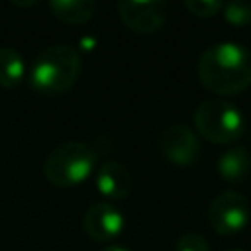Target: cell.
Instances as JSON below:
<instances>
[{
    "label": "cell",
    "mask_w": 251,
    "mask_h": 251,
    "mask_svg": "<svg viewBox=\"0 0 251 251\" xmlns=\"http://www.w3.org/2000/svg\"><path fill=\"white\" fill-rule=\"evenodd\" d=\"M196 75L218 96L239 94L251 86V51L235 41H218L200 53Z\"/></svg>",
    "instance_id": "6da1fadb"
},
{
    "label": "cell",
    "mask_w": 251,
    "mask_h": 251,
    "mask_svg": "<svg viewBox=\"0 0 251 251\" xmlns=\"http://www.w3.org/2000/svg\"><path fill=\"white\" fill-rule=\"evenodd\" d=\"M80 71L82 59L78 51L69 43H53L35 57L29 73V84L37 94L61 96L76 84Z\"/></svg>",
    "instance_id": "7a4b0ae2"
},
{
    "label": "cell",
    "mask_w": 251,
    "mask_h": 251,
    "mask_svg": "<svg viewBox=\"0 0 251 251\" xmlns=\"http://www.w3.org/2000/svg\"><path fill=\"white\" fill-rule=\"evenodd\" d=\"M98 151L84 141H63L55 145L43 163V175L57 188H73L84 182L96 169Z\"/></svg>",
    "instance_id": "3957f363"
},
{
    "label": "cell",
    "mask_w": 251,
    "mask_h": 251,
    "mask_svg": "<svg viewBox=\"0 0 251 251\" xmlns=\"http://www.w3.org/2000/svg\"><path fill=\"white\" fill-rule=\"evenodd\" d=\"M192 122L196 135L216 145H229L245 131V116L226 98H208L200 102L192 114Z\"/></svg>",
    "instance_id": "277c9868"
},
{
    "label": "cell",
    "mask_w": 251,
    "mask_h": 251,
    "mask_svg": "<svg viewBox=\"0 0 251 251\" xmlns=\"http://www.w3.org/2000/svg\"><path fill=\"white\" fill-rule=\"evenodd\" d=\"M249 200L237 190H224L216 194L208 206V224L224 237L241 233L249 224Z\"/></svg>",
    "instance_id": "5b68a950"
},
{
    "label": "cell",
    "mask_w": 251,
    "mask_h": 251,
    "mask_svg": "<svg viewBox=\"0 0 251 251\" xmlns=\"http://www.w3.org/2000/svg\"><path fill=\"white\" fill-rule=\"evenodd\" d=\"M118 20L139 35L157 33L169 18V4L161 0H122L116 4Z\"/></svg>",
    "instance_id": "8992f818"
},
{
    "label": "cell",
    "mask_w": 251,
    "mask_h": 251,
    "mask_svg": "<svg viewBox=\"0 0 251 251\" xmlns=\"http://www.w3.org/2000/svg\"><path fill=\"white\" fill-rule=\"evenodd\" d=\"M159 153L173 165L188 167L198 161L200 141L196 131L186 124H171L159 135Z\"/></svg>",
    "instance_id": "52a82bcc"
},
{
    "label": "cell",
    "mask_w": 251,
    "mask_h": 251,
    "mask_svg": "<svg viewBox=\"0 0 251 251\" xmlns=\"http://www.w3.org/2000/svg\"><path fill=\"white\" fill-rule=\"evenodd\" d=\"M82 229L88 239L110 243L124 229V214L112 202H94L82 216Z\"/></svg>",
    "instance_id": "ba28073f"
},
{
    "label": "cell",
    "mask_w": 251,
    "mask_h": 251,
    "mask_svg": "<svg viewBox=\"0 0 251 251\" xmlns=\"http://www.w3.org/2000/svg\"><path fill=\"white\" fill-rule=\"evenodd\" d=\"M96 188L108 202L124 200L133 190V176L120 161H104L96 169Z\"/></svg>",
    "instance_id": "9c48e42d"
},
{
    "label": "cell",
    "mask_w": 251,
    "mask_h": 251,
    "mask_svg": "<svg viewBox=\"0 0 251 251\" xmlns=\"http://www.w3.org/2000/svg\"><path fill=\"white\" fill-rule=\"evenodd\" d=\"M218 175L231 184L243 182L251 175V153L245 147H229L218 159Z\"/></svg>",
    "instance_id": "30bf717a"
},
{
    "label": "cell",
    "mask_w": 251,
    "mask_h": 251,
    "mask_svg": "<svg viewBox=\"0 0 251 251\" xmlns=\"http://www.w3.org/2000/svg\"><path fill=\"white\" fill-rule=\"evenodd\" d=\"M49 12L61 24L82 25L92 20L96 12V4L92 0H51Z\"/></svg>",
    "instance_id": "8fae6325"
},
{
    "label": "cell",
    "mask_w": 251,
    "mask_h": 251,
    "mask_svg": "<svg viewBox=\"0 0 251 251\" xmlns=\"http://www.w3.org/2000/svg\"><path fill=\"white\" fill-rule=\"evenodd\" d=\"M25 59L14 47H0V86L14 88L24 80Z\"/></svg>",
    "instance_id": "7c38bea8"
},
{
    "label": "cell",
    "mask_w": 251,
    "mask_h": 251,
    "mask_svg": "<svg viewBox=\"0 0 251 251\" xmlns=\"http://www.w3.org/2000/svg\"><path fill=\"white\" fill-rule=\"evenodd\" d=\"M222 16L227 24L235 27H243L251 24V4L247 2H227L222 8Z\"/></svg>",
    "instance_id": "4fadbf2b"
},
{
    "label": "cell",
    "mask_w": 251,
    "mask_h": 251,
    "mask_svg": "<svg viewBox=\"0 0 251 251\" xmlns=\"http://www.w3.org/2000/svg\"><path fill=\"white\" fill-rule=\"evenodd\" d=\"M184 8L196 16V18H214L218 14H222V8H224V2H218V0H186L184 2Z\"/></svg>",
    "instance_id": "5bb4252c"
},
{
    "label": "cell",
    "mask_w": 251,
    "mask_h": 251,
    "mask_svg": "<svg viewBox=\"0 0 251 251\" xmlns=\"http://www.w3.org/2000/svg\"><path fill=\"white\" fill-rule=\"evenodd\" d=\"M175 251H210V243L202 233L186 231L176 239Z\"/></svg>",
    "instance_id": "9a60e30c"
},
{
    "label": "cell",
    "mask_w": 251,
    "mask_h": 251,
    "mask_svg": "<svg viewBox=\"0 0 251 251\" xmlns=\"http://www.w3.org/2000/svg\"><path fill=\"white\" fill-rule=\"evenodd\" d=\"M102 251H129L127 247H122V245H108V247H104Z\"/></svg>",
    "instance_id": "2e32d148"
},
{
    "label": "cell",
    "mask_w": 251,
    "mask_h": 251,
    "mask_svg": "<svg viewBox=\"0 0 251 251\" xmlns=\"http://www.w3.org/2000/svg\"><path fill=\"white\" fill-rule=\"evenodd\" d=\"M229 251H241V249H229Z\"/></svg>",
    "instance_id": "e0dca14e"
}]
</instances>
